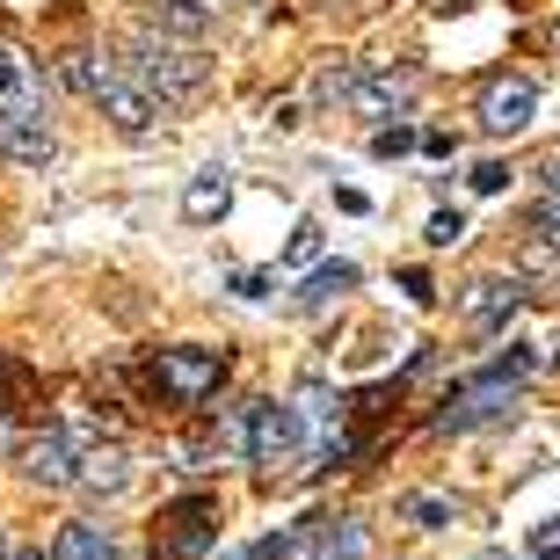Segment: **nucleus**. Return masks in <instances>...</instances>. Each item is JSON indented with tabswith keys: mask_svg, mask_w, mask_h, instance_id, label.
Segmentation results:
<instances>
[{
	"mask_svg": "<svg viewBox=\"0 0 560 560\" xmlns=\"http://www.w3.org/2000/svg\"><path fill=\"white\" fill-rule=\"evenodd\" d=\"M125 73L167 109V103H183V95H197V88L211 81V59L197 51V44H175V37H153V30H139V37L125 44Z\"/></svg>",
	"mask_w": 560,
	"mask_h": 560,
	"instance_id": "f257e3e1",
	"label": "nucleus"
},
{
	"mask_svg": "<svg viewBox=\"0 0 560 560\" xmlns=\"http://www.w3.org/2000/svg\"><path fill=\"white\" fill-rule=\"evenodd\" d=\"M241 452L262 466V474H299V458H306V422H299V408L291 400H255L248 416V444Z\"/></svg>",
	"mask_w": 560,
	"mask_h": 560,
	"instance_id": "f03ea898",
	"label": "nucleus"
},
{
	"mask_svg": "<svg viewBox=\"0 0 560 560\" xmlns=\"http://www.w3.org/2000/svg\"><path fill=\"white\" fill-rule=\"evenodd\" d=\"M211 546H219V502H211V495H183L175 510L153 517V553L197 560V553H211Z\"/></svg>",
	"mask_w": 560,
	"mask_h": 560,
	"instance_id": "7ed1b4c3",
	"label": "nucleus"
},
{
	"mask_svg": "<svg viewBox=\"0 0 560 560\" xmlns=\"http://www.w3.org/2000/svg\"><path fill=\"white\" fill-rule=\"evenodd\" d=\"M88 103H103V117H109L117 131H131V139L161 125V103H153V95L131 81L125 66H109V59H95V73H88Z\"/></svg>",
	"mask_w": 560,
	"mask_h": 560,
	"instance_id": "20e7f679",
	"label": "nucleus"
},
{
	"mask_svg": "<svg viewBox=\"0 0 560 560\" xmlns=\"http://www.w3.org/2000/svg\"><path fill=\"white\" fill-rule=\"evenodd\" d=\"M51 153H59V139H51V125L37 117V88H22V95H0V161L44 167Z\"/></svg>",
	"mask_w": 560,
	"mask_h": 560,
	"instance_id": "39448f33",
	"label": "nucleus"
},
{
	"mask_svg": "<svg viewBox=\"0 0 560 560\" xmlns=\"http://www.w3.org/2000/svg\"><path fill=\"white\" fill-rule=\"evenodd\" d=\"M153 378H161L167 400L197 408V400H211L226 386V350H161L153 357Z\"/></svg>",
	"mask_w": 560,
	"mask_h": 560,
	"instance_id": "423d86ee",
	"label": "nucleus"
},
{
	"mask_svg": "<svg viewBox=\"0 0 560 560\" xmlns=\"http://www.w3.org/2000/svg\"><path fill=\"white\" fill-rule=\"evenodd\" d=\"M510 408H517V386H502V378H488V372H480L474 386H458V394L444 400L436 430H444V436H466V430H480V422L510 416Z\"/></svg>",
	"mask_w": 560,
	"mask_h": 560,
	"instance_id": "0eeeda50",
	"label": "nucleus"
},
{
	"mask_svg": "<svg viewBox=\"0 0 560 560\" xmlns=\"http://www.w3.org/2000/svg\"><path fill=\"white\" fill-rule=\"evenodd\" d=\"M408 103H416V66H378V73H357V88H350V109L364 125L408 117Z\"/></svg>",
	"mask_w": 560,
	"mask_h": 560,
	"instance_id": "6e6552de",
	"label": "nucleus"
},
{
	"mask_svg": "<svg viewBox=\"0 0 560 560\" xmlns=\"http://www.w3.org/2000/svg\"><path fill=\"white\" fill-rule=\"evenodd\" d=\"M73 458H81V436L73 430H44L22 444V474L37 488H73Z\"/></svg>",
	"mask_w": 560,
	"mask_h": 560,
	"instance_id": "1a4fd4ad",
	"label": "nucleus"
},
{
	"mask_svg": "<svg viewBox=\"0 0 560 560\" xmlns=\"http://www.w3.org/2000/svg\"><path fill=\"white\" fill-rule=\"evenodd\" d=\"M532 117H539V88L532 81H495L480 95V131H495V139H517Z\"/></svg>",
	"mask_w": 560,
	"mask_h": 560,
	"instance_id": "9d476101",
	"label": "nucleus"
},
{
	"mask_svg": "<svg viewBox=\"0 0 560 560\" xmlns=\"http://www.w3.org/2000/svg\"><path fill=\"white\" fill-rule=\"evenodd\" d=\"M458 306H466L474 328H510L517 306H524V284H517V277H474V284L458 291Z\"/></svg>",
	"mask_w": 560,
	"mask_h": 560,
	"instance_id": "9b49d317",
	"label": "nucleus"
},
{
	"mask_svg": "<svg viewBox=\"0 0 560 560\" xmlns=\"http://www.w3.org/2000/svg\"><path fill=\"white\" fill-rule=\"evenodd\" d=\"M226 205H233V167L226 161L197 167L189 189H183V219H189V226H211V219H226Z\"/></svg>",
	"mask_w": 560,
	"mask_h": 560,
	"instance_id": "f8f14e48",
	"label": "nucleus"
},
{
	"mask_svg": "<svg viewBox=\"0 0 560 560\" xmlns=\"http://www.w3.org/2000/svg\"><path fill=\"white\" fill-rule=\"evenodd\" d=\"M73 480H81L88 495H125L131 488V452L125 444H88V452L73 458Z\"/></svg>",
	"mask_w": 560,
	"mask_h": 560,
	"instance_id": "ddd939ff",
	"label": "nucleus"
},
{
	"mask_svg": "<svg viewBox=\"0 0 560 560\" xmlns=\"http://www.w3.org/2000/svg\"><path fill=\"white\" fill-rule=\"evenodd\" d=\"M299 560H364V524L357 517H320V532H313V546Z\"/></svg>",
	"mask_w": 560,
	"mask_h": 560,
	"instance_id": "4468645a",
	"label": "nucleus"
},
{
	"mask_svg": "<svg viewBox=\"0 0 560 560\" xmlns=\"http://www.w3.org/2000/svg\"><path fill=\"white\" fill-rule=\"evenodd\" d=\"M51 560H117V539H109L103 524L73 517V524H59V539H51Z\"/></svg>",
	"mask_w": 560,
	"mask_h": 560,
	"instance_id": "2eb2a0df",
	"label": "nucleus"
},
{
	"mask_svg": "<svg viewBox=\"0 0 560 560\" xmlns=\"http://www.w3.org/2000/svg\"><path fill=\"white\" fill-rule=\"evenodd\" d=\"M357 284V262H320V270L299 284V313H320V306H335L342 291Z\"/></svg>",
	"mask_w": 560,
	"mask_h": 560,
	"instance_id": "dca6fc26",
	"label": "nucleus"
},
{
	"mask_svg": "<svg viewBox=\"0 0 560 560\" xmlns=\"http://www.w3.org/2000/svg\"><path fill=\"white\" fill-rule=\"evenodd\" d=\"M394 517H400V524H416V532H436V524H452V517H458V502H444V495H400V502H394Z\"/></svg>",
	"mask_w": 560,
	"mask_h": 560,
	"instance_id": "f3484780",
	"label": "nucleus"
},
{
	"mask_svg": "<svg viewBox=\"0 0 560 560\" xmlns=\"http://www.w3.org/2000/svg\"><path fill=\"white\" fill-rule=\"evenodd\" d=\"M357 73H364L357 59H342V66H320V81H313V103H342V95L357 88Z\"/></svg>",
	"mask_w": 560,
	"mask_h": 560,
	"instance_id": "a211bd4d",
	"label": "nucleus"
},
{
	"mask_svg": "<svg viewBox=\"0 0 560 560\" xmlns=\"http://www.w3.org/2000/svg\"><path fill=\"white\" fill-rule=\"evenodd\" d=\"M422 241H430V248H458V241H466V211H430Z\"/></svg>",
	"mask_w": 560,
	"mask_h": 560,
	"instance_id": "6ab92c4d",
	"label": "nucleus"
},
{
	"mask_svg": "<svg viewBox=\"0 0 560 560\" xmlns=\"http://www.w3.org/2000/svg\"><path fill=\"white\" fill-rule=\"evenodd\" d=\"M248 416H255V400H233L226 422H219V452H241L248 444Z\"/></svg>",
	"mask_w": 560,
	"mask_h": 560,
	"instance_id": "aec40b11",
	"label": "nucleus"
},
{
	"mask_svg": "<svg viewBox=\"0 0 560 560\" xmlns=\"http://www.w3.org/2000/svg\"><path fill=\"white\" fill-rule=\"evenodd\" d=\"M299 262H320V226L313 219H299V233H291V248H284V270H299Z\"/></svg>",
	"mask_w": 560,
	"mask_h": 560,
	"instance_id": "412c9836",
	"label": "nucleus"
},
{
	"mask_svg": "<svg viewBox=\"0 0 560 560\" xmlns=\"http://www.w3.org/2000/svg\"><path fill=\"white\" fill-rule=\"evenodd\" d=\"M532 560H560V510L532 532Z\"/></svg>",
	"mask_w": 560,
	"mask_h": 560,
	"instance_id": "4be33fe9",
	"label": "nucleus"
},
{
	"mask_svg": "<svg viewBox=\"0 0 560 560\" xmlns=\"http://www.w3.org/2000/svg\"><path fill=\"white\" fill-rule=\"evenodd\" d=\"M474 189H480V197H502V189H510V167H502V161H480L474 167Z\"/></svg>",
	"mask_w": 560,
	"mask_h": 560,
	"instance_id": "5701e85b",
	"label": "nucleus"
},
{
	"mask_svg": "<svg viewBox=\"0 0 560 560\" xmlns=\"http://www.w3.org/2000/svg\"><path fill=\"white\" fill-rule=\"evenodd\" d=\"M408 145H416V131L394 125V131H378V139H372V153H378V161H394V153H408Z\"/></svg>",
	"mask_w": 560,
	"mask_h": 560,
	"instance_id": "b1692460",
	"label": "nucleus"
},
{
	"mask_svg": "<svg viewBox=\"0 0 560 560\" xmlns=\"http://www.w3.org/2000/svg\"><path fill=\"white\" fill-rule=\"evenodd\" d=\"M233 291H241V299H270V270H241Z\"/></svg>",
	"mask_w": 560,
	"mask_h": 560,
	"instance_id": "393cba45",
	"label": "nucleus"
},
{
	"mask_svg": "<svg viewBox=\"0 0 560 560\" xmlns=\"http://www.w3.org/2000/svg\"><path fill=\"white\" fill-rule=\"evenodd\" d=\"M400 291H408L416 306H430V277H422V270H408V277H400Z\"/></svg>",
	"mask_w": 560,
	"mask_h": 560,
	"instance_id": "a878e982",
	"label": "nucleus"
},
{
	"mask_svg": "<svg viewBox=\"0 0 560 560\" xmlns=\"http://www.w3.org/2000/svg\"><path fill=\"white\" fill-rule=\"evenodd\" d=\"M183 8H197V15H219V8H233V0H183Z\"/></svg>",
	"mask_w": 560,
	"mask_h": 560,
	"instance_id": "bb28decb",
	"label": "nucleus"
},
{
	"mask_svg": "<svg viewBox=\"0 0 560 560\" xmlns=\"http://www.w3.org/2000/svg\"><path fill=\"white\" fill-rule=\"evenodd\" d=\"M0 560H44V553H30V546H8V553H0Z\"/></svg>",
	"mask_w": 560,
	"mask_h": 560,
	"instance_id": "cd10ccee",
	"label": "nucleus"
},
{
	"mask_svg": "<svg viewBox=\"0 0 560 560\" xmlns=\"http://www.w3.org/2000/svg\"><path fill=\"white\" fill-rule=\"evenodd\" d=\"M480 560H532V553H502V546H488V553H480Z\"/></svg>",
	"mask_w": 560,
	"mask_h": 560,
	"instance_id": "c85d7f7f",
	"label": "nucleus"
},
{
	"mask_svg": "<svg viewBox=\"0 0 560 560\" xmlns=\"http://www.w3.org/2000/svg\"><path fill=\"white\" fill-rule=\"evenodd\" d=\"M0 553H8V539H0Z\"/></svg>",
	"mask_w": 560,
	"mask_h": 560,
	"instance_id": "c756f323",
	"label": "nucleus"
}]
</instances>
